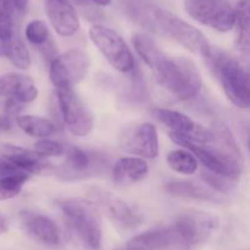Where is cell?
Masks as SVG:
<instances>
[{"instance_id":"6da1fadb","label":"cell","mask_w":250,"mask_h":250,"mask_svg":"<svg viewBox=\"0 0 250 250\" xmlns=\"http://www.w3.org/2000/svg\"><path fill=\"white\" fill-rule=\"evenodd\" d=\"M211 129L214 137L209 143H194L173 133L170 137L176 144L189 150L210 173L238 180L243 171V156L236 139L224 122H216Z\"/></svg>"},{"instance_id":"7a4b0ae2","label":"cell","mask_w":250,"mask_h":250,"mask_svg":"<svg viewBox=\"0 0 250 250\" xmlns=\"http://www.w3.org/2000/svg\"><path fill=\"white\" fill-rule=\"evenodd\" d=\"M207 63L221 84L225 94L236 106L250 107V60L211 48Z\"/></svg>"},{"instance_id":"3957f363","label":"cell","mask_w":250,"mask_h":250,"mask_svg":"<svg viewBox=\"0 0 250 250\" xmlns=\"http://www.w3.org/2000/svg\"><path fill=\"white\" fill-rule=\"evenodd\" d=\"M58 207L73 243L81 250H100L103 242L102 216L89 200H60Z\"/></svg>"},{"instance_id":"277c9868","label":"cell","mask_w":250,"mask_h":250,"mask_svg":"<svg viewBox=\"0 0 250 250\" xmlns=\"http://www.w3.org/2000/svg\"><path fill=\"white\" fill-rule=\"evenodd\" d=\"M153 71L159 84L177 99H193L202 90V75L189 59L164 55Z\"/></svg>"},{"instance_id":"5b68a950","label":"cell","mask_w":250,"mask_h":250,"mask_svg":"<svg viewBox=\"0 0 250 250\" xmlns=\"http://www.w3.org/2000/svg\"><path fill=\"white\" fill-rule=\"evenodd\" d=\"M51 109L55 119L75 136L84 137L93 129L92 111L73 89H56L51 98Z\"/></svg>"},{"instance_id":"8992f818","label":"cell","mask_w":250,"mask_h":250,"mask_svg":"<svg viewBox=\"0 0 250 250\" xmlns=\"http://www.w3.org/2000/svg\"><path fill=\"white\" fill-rule=\"evenodd\" d=\"M154 19L159 28L170 37L171 39L177 42L186 49L195 54H199L203 58H207L211 51L212 46L210 45L207 37L198 28L188 23L177 15L165 9H158L154 11Z\"/></svg>"},{"instance_id":"52a82bcc","label":"cell","mask_w":250,"mask_h":250,"mask_svg":"<svg viewBox=\"0 0 250 250\" xmlns=\"http://www.w3.org/2000/svg\"><path fill=\"white\" fill-rule=\"evenodd\" d=\"M90 41L99 49L107 62L120 72H132L136 61L125 39L114 29L103 24H94L89 29Z\"/></svg>"},{"instance_id":"ba28073f","label":"cell","mask_w":250,"mask_h":250,"mask_svg":"<svg viewBox=\"0 0 250 250\" xmlns=\"http://www.w3.org/2000/svg\"><path fill=\"white\" fill-rule=\"evenodd\" d=\"M89 67V55L80 49H71L51 60L49 76L56 89H73L87 76Z\"/></svg>"},{"instance_id":"9c48e42d","label":"cell","mask_w":250,"mask_h":250,"mask_svg":"<svg viewBox=\"0 0 250 250\" xmlns=\"http://www.w3.org/2000/svg\"><path fill=\"white\" fill-rule=\"evenodd\" d=\"M183 4L193 20L212 29L229 32L236 24V11L226 0H185Z\"/></svg>"},{"instance_id":"30bf717a","label":"cell","mask_w":250,"mask_h":250,"mask_svg":"<svg viewBox=\"0 0 250 250\" xmlns=\"http://www.w3.org/2000/svg\"><path fill=\"white\" fill-rule=\"evenodd\" d=\"M66 159L58 168V175L62 180H84L98 176L107 168V161L97 153H89L76 146H67Z\"/></svg>"},{"instance_id":"8fae6325","label":"cell","mask_w":250,"mask_h":250,"mask_svg":"<svg viewBox=\"0 0 250 250\" xmlns=\"http://www.w3.org/2000/svg\"><path fill=\"white\" fill-rule=\"evenodd\" d=\"M87 197L100 212L106 215L107 219L119 227L134 229L142 222L139 215L136 214L129 205L109 190L100 187H90L87 190Z\"/></svg>"},{"instance_id":"7c38bea8","label":"cell","mask_w":250,"mask_h":250,"mask_svg":"<svg viewBox=\"0 0 250 250\" xmlns=\"http://www.w3.org/2000/svg\"><path fill=\"white\" fill-rule=\"evenodd\" d=\"M217 226V217L199 210H188L182 212L176 217L173 224L176 231L188 247L204 243Z\"/></svg>"},{"instance_id":"4fadbf2b","label":"cell","mask_w":250,"mask_h":250,"mask_svg":"<svg viewBox=\"0 0 250 250\" xmlns=\"http://www.w3.org/2000/svg\"><path fill=\"white\" fill-rule=\"evenodd\" d=\"M153 115L159 122L165 125L170 129V133L176 134L187 141L194 143H209L214 137L211 128H207L197 124L182 112L155 107L153 109Z\"/></svg>"},{"instance_id":"5bb4252c","label":"cell","mask_w":250,"mask_h":250,"mask_svg":"<svg viewBox=\"0 0 250 250\" xmlns=\"http://www.w3.org/2000/svg\"><path fill=\"white\" fill-rule=\"evenodd\" d=\"M124 151L143 159H155L159 155L158 132L153 124H139L127 127L119 138Z\"/></svg>"},{"instance_id":"9a60e30c","label":"cell","mask_w":250,"mask_h":250,"mask_svg":"<svg viewBox=\"0 0 250 250\" xmlns=\"http://www.w3.org/2000/svg\"><path fill=\"white\" fill-rule=\"evenodd\" d=\"M0 156L24 173L44 175L51 171V164L36 150L0 144Z\"/></svg>"},{"instance_id":"2e32d148","label":"cell","mask_w":250,"mask_h":250,"mask_svg":"<svg viewBox=\"0 0 250 250\" xmlns=\"http://www.w3.org/2000/svg\"><path fill=\"white\" fill-rule=\"evenodd\" d=\"M21 221L26 233L37 243L45 247H59L61 244L59 227L50 217L38 212L24 211L21 214Z\"/></svg>"},{"instance_id":"e0dca14e","label":"cell","mask_w":250,"mask_h":250,"mask_svg":"<svg viewBox=\"0 0 250 250\" xmlns=\"http://www.w3.org/2000/svg\"><path fill=\"white\" fill-rule=\"evenodd\" d=\"M45 11L59 36L72 37L80 29L77 11L67 0H46Z\"/></svg>"},{"instance_id":"ac0fdd59","label":"cell","mask_w":250,"mask_h":250,"mask_svg":"<svg viewBox=\"0 0 250 250\" xmlns=\"http://www.w3.org/2000/svg\"><path fill=\"white\" fill-rule=\"evenodd\" d=\"M0 95L20 104H27L38 97V89L31 78L19 73H7L0 77Z\"/></svg>"},{"instance_id":"d6986e66","label":"cell","mask_w":250,"mask_h":250,"mask_svg":"<svg viewBox=\"0 0 250 250\" xmlns=\"http://www.w3.org/2000/svg\"><path fill=\"white\" fill-rule=\"evenodd\" d=\"M149 172L146 159L126 156L116 161L112 167V180L120 186H128L144 180Z\"/></svg>"},{"instance_id":"ffe728a7","label":"cell","mask_w":250,"mask_h":250,"mask_svg":"<svg viewBox=\"0 0 250 250\" xmlns=\"http://www.w3.org/2000/svg\"><path fill=\"white\" fill-rule=\"evenodd\" d=\"M236 48L242 56L250 58V0H241L236 9Z\"/></svg>"},{"instance_id":"44dd1931","label":"cell","mask_w":250,"mask_h":250,"mask_svg":"<svg viewBox=\"0 0 250 250\" xmlns=\"http://www.w3.org/2000/svg\"><path fill=\"white\" fill-rule=\"evenodd\" d=\"M16 124L28 136L39 139H49L56 132V125L44 117L23 115L16 117Z\"/></svg>"},{"instance_id":"7402d4cb","label":"cell","mask_w":250,"mask_h":250,"mask_svg":"<svg viewBox=\"0 0 250 250\" xmlns=\"http://www.w3.org/2000/svg\"><path fill=\"white\" fill-rule=\"evenodd\" d=\"M0 55L9 59L17 68L27 70L31 66V56L20 37L14 36L9 41L0 39Z\"/></svg>"},{"instance_id":"603a6c76","label":"cell","mask_w":250,"mask_h":250,"mask_svg":"<svg viewBox=\"0 0 250 250\" xmlns=\"http://www.w3.org/2000/svg\"><path fill=\"white\" fill-rule=\"evenodd\" d=\"M166 190L176 197H186L192 199L215 200L216 194H214L209 186H203L200 183L189 182V181H173L166 186Z\"/></svg>"},{"instance_id":"cb8c5ba5","label":"cell","mask_w":250,"mask_h":250,"mask_svg":"<svg viewBox=\"0 0 250 250\" xmlns=\"http://www.w3.org/2000/svg\"><path fill=\"white\" fill-rule=\"evenodd\" d=\"M132 43H133L134 49L137 54L143 59L144 62L153 70L156 66V63L160 61L165 54L159 49L155 42L149 36L143 33H136L132 36Z\"/></svg>"},{"instance_id":"d4e9b609","label":"cell","mask_w":250,"mask_h":250,"mask_svg":"<svg viewBox=\"0 0 250 250\" xmlns=\"http://www.w3.org/2000/svg\"><path fill=\"white\" fill-rule=\"evenodd\" d=\"M167 165L175 172L182 175H193L198 170V160L187 149H177L168 153Z\"/></svg>"},{"instance_id":"484cf974","label":"cell","mask_w":250,"mask_h":250,"mask_svg":"<svg viewBox=\"0 0 250 250\" xmlns=\"http://www.w3.org/2000/svg\"><path fill=\"white\" fill-rule=\"evenodd\" d=\"M27 181H28V173L24 172L0 177V200H9L17 197Z\"/></svg>"},{"instance_id":"4316f807","label":"cell","mask_w":250,"mask_h":250,"mask_svg":"<svg viewBox=\"0 0 250 250\" xmlns=\"http://www.w3.org/2000/svg\"><path fill=\"white\" fill-rule=\"evenodd\" d=\"M14 0H0V39L9 41L14 32Z\"/></svg>"},{"instance_id":"83f0119b","label":"cell","mask_w":250,"mask_h":250,"mask_svg":"<svg viewBox=\"0 0 250 250\" xmlns=\"http://www.w3.org/2000/svg\"><path fill=\"white\" fill-rule=\"evenodd\" d=\"M24 36L33 45H45L49 41L48 26L42 20H33L27 24Z\"/></svg>"},{"instance_id":"f1b7e54d","label":"cell","mask_w":250,"mask_h":250,"mask_svg":"<svg viewBox=\"0 0 250 250\" xmlns=\"http://www.w3.org/2000/svg\"><path fill=\"white\" fill-rule=\"evenodd\" d=\"M34 150L42 156L46 158V156H61L66 154L67 146L61 142L51 141V139H39L36 144H34Z\"/></svg>"},{"instance_id":"f546056e","label":"cell","mask_w":250,"mask_h":250,"mask_svg":"<svg viewBox=\"0 0 250 250\" xmlns=\"http://www.w3.org/2000/svg\"><path fill=\"white\" fill-rule=\"evenodd\" d=\"M22 171H20L19 168L15 167L14 165H11L10 163H7L5 159H2L0 156V177H6V176H12L17 175V173H21Z\"/></svg>"},{"instance_id":"4dcf8cb0","label":"cell","mask_w":250,"mask_h":250,"mask_svg":"<svg viewBox=\"0 0 250 250\" xmlns=\"http://www.w3.org/2000/svg\"><path fill=\"white\" fill-rule=\"evenodd\" d=\"M15 9L20 12H23L27 9V5H28V0H14Z\"/></svg>"},{"instance_id":"1f68e13d","label":"cell","mask_w":250,"mask_h":250,"mask_svg":"<svg viewBox=\"0 0 250 250\" xmlns=\"http://www.w3.org/2000/svg\"><path fill=\"white\" fill-rule=\"evenodd\" d=\"M9 229V224H7V220L5 219L2 215H0V234L5 233Z\"/></svg>"},{"instance_id":"d6a6232c","label":"cell","mask_w":250,"mask_h":250,"mask_svg":"<svg viewBox=\"0 0 250 250\" xmlns=\"http://www.w3.org/2000/svg\"><path fill=\"white\" fill-rule=\"evenodd\" d=\"M10 128V121L7 117H0V132Z\"/></svg>"},{"instance_id":"836d02e7","label":"cell","mask_w":250,"mask_h":250,"mask_svg":"<svg viewBox=\"0 0 250 250\" xmlns=\"http://www.w3.org/2000/svg\"><path fill=\"white\" fill-rule=\"evenodd\" d=\"M88 1L93 2V4L98 5V6H109L112 0H88Z\"/></svg>"},{"instance_id":"e575fe53","label":"cell","mask_w":250,"mask_h":250,"mask_svg":"<svg viewBox=\"0 0 250 250\" xmlns=\"http://www.w3.org/2000/svg\"><path fill=\"white\" fill-rule=\"evenodd\" d=\"M116 250H128L126 248V247H125V248H119V249H116Z\"/></svg>"},{"instance_id":"d590c367","label":"cell","mask_w":250,"mask_h":250,"mask_svg":"<svg viewBox=\"0 0 250 250\" xmlns=\"http://www.w3.org/2000/svg\"><path fill=\"white\" fill-rule=\"evenodd\" d=\"M248 146H249V150H250V137H249V141H248Z\"/></svg>"}]
</instances>
